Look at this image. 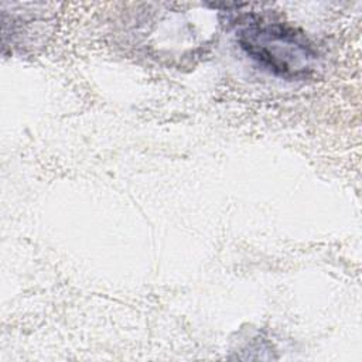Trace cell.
Masks as SVG:
<instances>
[{
    "mask_svg": "<svg viewBox=\"0 0 362 362\" xmlns=\"http://www.w3.org/2000/svg\"><path fill=\"white\" fill-rule=\"evenodd\" d=\"M243 52L263 69L288 79L310 78L320 65V57L310 40L286 23L255 17L245 23L236 35Z\"/></svg>",
    "mask_w": 362,
    "mask_h": 362,
    "instance_id": "cell-1",
    "label": "cell"
}]
</instances>
